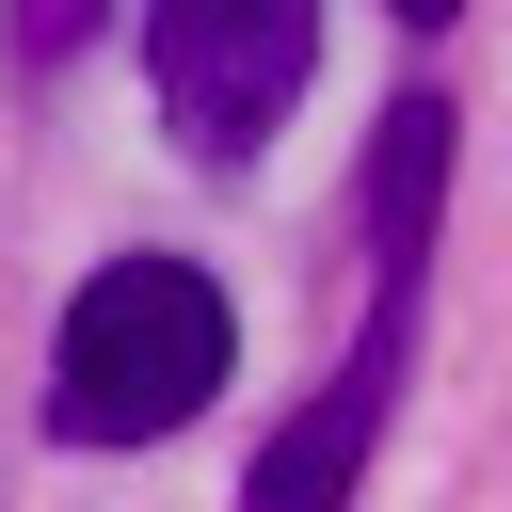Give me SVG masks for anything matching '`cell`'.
Returning <instances> with one entry per match:
<instances>
[{"mask_svg": "<svg viewBox=\"0 0 512 512\" xmlns=\"http://www.w3.org/2000/svg\"><path fill=\"white\" fill-rule=\"evenodd\" d=\"M224 368H240L224 288L192 256H112V272H80V304L48 336V432L64 448H160L224 400Z\"/></svg>", "mask_w": 512, "mask_h": 512, "instance_id": "6da1fadb", "label": "cell"}, {"mask_svg": "<svg viewBox=\"0 0 512 512\" xmlns=\"http://www.w3.org/2000/svg\"><path fill=\"white\" fill-rule=\"evenodd\" d=\"M304 80H320V0H144V96L208 176H240Z\"/></svg>", "mask_w": 512, "mask_h": 512, "instance_id": "7a4b0ae2", "label": "cell"}, {"mask_svg": "<svg viewBox=\"0 0 512 512\" xmlns=\"http://www.w3.org/2000/svg\"><path fill=\"white\" fill-rule=\"evenodd\" d=\"M416 272H432V256H368V320H352L336 384L256 448L240 512H352V480H368V448H384V400H400V368H416Z\"/></svg>", "mask_w": 512, "mask_h": 512, "instance_id": "3957f363", "label": "cell"}, {"mask_svg": "<svg viewBox=\"0 0 512 512\" xmlns=\"http://www.w3.org/2000/svg\"><path fill=\"white\" fill-rule=\"evenodd\" d=\"M384 16H400V32H448V16H464V0H384Z\"/></svg>", "mask_w": 512, "mask_h": 512, "instance_id": "277c9868", "label": "cell"}]
</instances>
